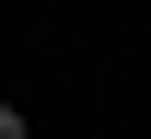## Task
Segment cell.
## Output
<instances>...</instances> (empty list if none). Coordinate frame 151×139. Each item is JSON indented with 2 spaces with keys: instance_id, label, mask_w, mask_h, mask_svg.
Here are the masks:
<instances>
[{
  "instance_id": "obj_2",
  "label": "cell",
  "mask_w": 151,
  "mask_h": 139,
  "mask_svg": "<svg viewBox=\"0 0 151 139\" xmlns=\"http://www.w3.org/2000/svg\"><path fill=\"white\" fill-rule=\"evenodd\" d=\"M0 104H12V70H0Z\"/></svg>"
},
{
  "instance_id": "obj_1",
  "label": "cell",
  "mask_w": 151,
  "mask_h": 139,
  "mask_svg": "<svg viewBox=\"0 0 151 139\" xmlns=\"http://www.w3.org/2000/svg\"><path fill=\"white\" fill-rule=\"evenodd\" d=\"M0 139H35V104H0Z\"/></svg>"
}]
</instances>
